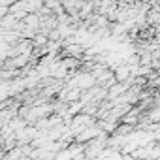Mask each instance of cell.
<instances>
[{"instance_id": "6da1fadb", "label": "cell", "mask_w": 160, "mask_h": 160, "mask_svg": "<svg viewBox=\"0 0 160 160\" xmlns=\"http://www.w3.org/2000/svg\"><path fill=\"white\" fill-rule=\"evenodd\" d=\"M119 160H136V158H132L130 154H121V158Z\"/></svg>"}]
</instances>
